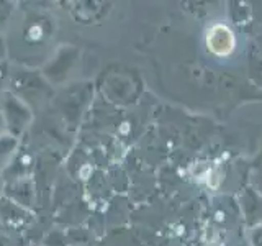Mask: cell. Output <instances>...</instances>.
<instances>
[{
  "mask_svg": "<svg viewBox=\"0 0 262 246\" xmlns=\"http://www.w3.org/2000/svg\"><path fill=\"white\" fill-rule=\"evenodd\" d=\"M207 46L216 56H228L234 51L236 38L226 25H215L207 33Z\"/></svg>",
  "mask_w": 262,
  "mask_h": 246,
  "instance_id": "6da1fadb",
  "label": "cell"
},
{
  "mask_svg": "<svg viewBox=\"0 0 262 246\" xmlns=\"http://www.w3.org/2000/svg\"><path fill=\"white\" fill-rule=\"evenodd\" d=\"M25 35H27V38L31 41V43H38V41H43L49 35L48 22L41 20V18H35L33 22L28 23L27 30H25Z\"/></svg>",
  "mask_w": 262,
  "mask_h": 246,
  "instance_id": "7a4b0ae2",
  "label": "cell"
},
{
  "mask_svg": "<svg viewBox=\"0 0 262 246\" xmlns=\"http://www.w3.org/2000/svg\"><path fill=\"white\" fill-rule=\"evenodd\" d=\"M15 143V138L12 136H0V168H4L7 161L12 158Z\"/></svg>",
  "mask_w": 262,
  "mask_h": 246,
  "instance_id": "3957f363",
  "label": "cell"
},
{
  "mask_svg": "<svg viewBox=\"0 0 262 246\" xmlns=\"http://www.w3.org/2000/svg\"><path fill=\"white\" fill-rule=\"evenodd\" d=\"M5 77H7V64L0 63V84H4Z\"/></svg>",
  "mask_w": 262,
  "mask_h": 246,
  "instance_id": "277c9868",
  "label": "cell"
},
{
  "mask_svg": "<svg viewBox=\"0 0 262 246\" xmlns=\"http://www.w3.org/2000/svg\"><path fill=\"white\" fill-rule=\"evenodd\" d=\"M4 56V45H2V39H0V57Z\"/></svg>",
  "mask_w": 262,
  "mask_h": 246,
  "instance_id": "5b68a950",
  "label": "cell"
}]
</instances>
